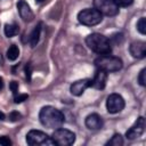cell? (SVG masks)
<instances>
[{
    "instance_id": "cb8c5ba5",
    "label": "cell",
    "mask_w": 146,
    "mask_h": 146,
    "mask_svg": "<svg viewBox=\"0 0 146 146\" xmlns=\"http://www.w3.org/2000/svg\"><path fill=\"white\" fill-rule=\"evenodd\" d=\"M111 40H112L115 44L121 43V42L123 41V34H122V33H115V34H113V35H112Z\"/></svg>"
},
{
    "instance_id": "4fadbf2b",
    "label": "cell",
    "mask_w": 146,
    "mask_h": 146,
    "mask_svg": "<svg viewBox=\"0 0 146 146\" xmlns=\"http://www.w3.org/2000/svg\"><path fill=\"white\" fill-rule=\"evenodd\" d=\"M106 81H107V72L103 70H97L94 79H91V87L98 90H103L106 86Z\"/></svg>"
},
{
    "instance_id": "30bf717a",
    "label": "cell",
    "mask_w": 146,
    "mask_h": 146,
    "mask_svg": "<svg viewBox=\"0 0 146 146\" xmlns=\"http://www.w3.org/2000/svg\"><path fill=\"white\" fill-rule=\"evenodd\" d=\"M89 87H91V79H82L73 82L70 87V91L73 96H81Z\"/></svg>"
},
{
    "instance_id": "5bb4252c",
    "label": "cell",
    "mask_w": 146,
    "mask_h": 146,
    "mask_svg": "<svg viewBox=\"0 0 146 146\" xmlns=\"http://www.w3.org/2000/svg\"><path fill=\"white\" fill-rule=\"evenodd\" d=\"M86 127L90 130H99L103 127V119L97 113H91L86 117Z\"/></svg>"
},
{
    "instance_id": "9c48e42d",
    "label": "cell",
    "mask_w": 146,
    "mask_h": 146,
    "mask_svg": "<svg viewBox=\"0 0 146 146\" xmlns=\"http://www.w3.org/2000/svg\"><path fill=\"white\" fill-rule=\"evenodd\" d=\"M145 125H146L145 117H144V116H139V117L136 120V122L132 124V127L127 130V132H125L127 139L133 140V139L139 138V137L144 133V131H145Z\"/></svg>"
},
{
    "instance_id": "e0dca14e",
    "label": "cell",
    "mask_w": 146,
    "mask_h": 146,
    "mask_svg": "<svg viewBox=\"0 0 146 146\" xmlns=\"http://www.w3.org/2000/svg\"><path fill=\"white\" fill-rule=\"evenodd\" d=\"M19 56V49L16 44H11L8 49H7V58L9 60H16Z\"/></svg>"
},
{
    "instance_id": "4dcf8cb0",
    "label": "cell",
    "mask_w": 146,
    "mask_h": 146,
    "mask_svg": "<svg viewBox=\"0 0 146 146\" xmlns=\"http://www.w3.org/2000/svg\"><path fill=\"white\" fill-rule=\"evenodd\" d=\"M44 0H35V2H38V3H41V2H43Z\"/></svg>"
},
{
    "instance_id": "7402d4cb",
    "label": "cell",
    "mask_w": 146,
    "mask_h": 146,
    "mask_svg": "<svg viewBox=\"0 0 146 146\" xmlns=\"http://www.w3.org/2000/svg\"><path fill=\"white\" fill-rule=\"evenodd\" d=\"M8 117H9V121H11V122H16V121H18V120L22 119V114L18 113V112H16V111H13V112L9 113Z\"/></svg>"
},
{
    "instance_id": "3957f363",
    "label": "cell",
    "mask_w": 146,
    "mask_h": 146,
    "mask_svg": "<svg viewBox=\"0 0 146 146\" xmlns=\"http://www.w3.org/2000/svg\"><path fill=\"white\" fill-rule=\"evenodd\" d=\"M94 64L98 70H103L107 73L117 72L123 66V62L121 58L111 56V55H102V56L97 57L95 59Z\"/></svg>"
},
{
    "instance_id": "4316f807",
    "label": "cell",
    "mask_w": 146,
    "mask_h": 146,
    "mask_svg": "<svg viewBox=\"0 0 146 146\" xmlns=\"http://www.w3.org/2000/svg\"><path fill=\"white\" fill-rule=\"evenodd\" d=\"M24 72H25V76H26L27 81L30 82V81H31V75H32V66H31V64H27V65L25 66Z\"/></svg>"
},
{
    "instance_id": "2e32d148",
    "label": "cell",
    "mask_w": 146,
    "mask_h": 146,
    "mask_svg": "<svg viewBox=\"0 0 146 146\" xmlns=\"http://www.w3.org/2000/svg\"><path fill=\"white\" fill-rule=\"evenodd\" d=\"M18 31H19V27L17 24L15 23H11V24H6L5 25V29H3V32H5V35L7 38H13L15 35L18 34Z\"/></svg>"
},
{
    "instance_id": "44dd1931",
    "label": "cell",
    "mask_w": 146,
    "mask_h": 146,
    "mask_svg": "<svg viewBox=\"0 0 146 146\" xmlns=\"http://www.w3.org/2000/svg\"><path fill=\"white\" fill-rule=\"evenodd\" d=\"M138 82L141 87L146 86V68H143L138 75Z\"/></svg>"
},
{
    "instance_id": "5b68a950",
    "label": "cell",
    "mask_w": 146,
    "mask_h": 146,
    "mask_svg": "<svg viewBox=\"0 0 146 146\" xmlns=\"http://www.w3.org/2000/svg\"><path fill=\"white\" fill-rule=\"evenodd\" d=\"M78 21L86 26H95L103 21V15L95 8H86L79 11Z\"/></svg>"
},
{
    "instance_id": "ffe728a7",
    "label": "cell",
    "mask_w": 146,
    "mask_h": 146,
    "mask_svg": "<svg viewBox=\"0 0 146 146\" xmlns=\"http://www.w3.org/2000/svg\"><path fill=\"white\" fill-rule=\"evenodd\" d=\"M29 98V95L27 94H18V95H15L14 96V103L15 104H21L25 100H27Z\"/></svg>"
},
{
    "instance_id": "603a6c76",
    "label": "cell",
    "mask_w": 146,
    "mask_h": 146,
    "mask_svg": "<svg viewBox=\"0 0 146 146\" xmlns=\"http://www.w3.org/2000/svg\"><path fill=\"white\" fill-rule=\"evenodd\" d=\"M117 7H129L132 5L133 0H113Z\"/></svg>"
},
{
    "instance_id": "ac0fdd59",
    "label": "cell",
    "mask_w": 146,
    "mask_h": 146,
    "mask_svg": "<svg viewBox=\"0 0 146 146\" xmlns=\"http://www.w3.org/2000/svg\"><path fill=\"white\" fill-rule=\"evenodd\" d=\"M123 145V137L120 133H114L113 137L106 143V146H121Z\"/></svg>"
},
{
    "instance_id": "8992f818",
    "label": "cell",
    "mask_w": 146,
    "mask_h": 146,
    "mask_svg": "<svg viewBox=\"0 0 146 146\" xmlns=\"http://www.w3.org/2000/svg\"><path fill=\"white\" fill-rule=\"evenodd\" d=\"M51 138L58 146H70L73 145L75 141V133L71 130L59 127L52 132Z\"/></svg>"
},
{
    "instance_id": "f546056e",
    "label": "cell",
    "mask_w": 146,
    "mask_h": 146,
    "mask_svg": "<svg viewBox=\"0 0 146 146\" xmlns=\"http://www.w3.org/2000/svg\"><path fill=\"white\" fill-rule=\"evenodd\" d=\"M2 63H3V58H2V55L0 52V64H2Z\"/></svg>"
},
{
    "instance_id": "d6986e66",
    "label": "cell",
    "mask_w": 146,
    "mask_h": 146,
    "mask_svg": "<svg viewBox=\"0 0 146 146\" xmlns=\"http://www.w3.org/2000/svg\"><path fill=\"white\" fill-rule=\"evenodd\" d=\"M137 30L140 34H146V18L141 17L138 22H137Z\"/></svg>"
},
{
    "instance_id": "6da1fadb",
    "label": "cell",
    "mask_w": 146,
    "mask_h": 146,
    "mask_svg": "<svg viewBox=\"0 0 146 146\" xmlns=\"http://www.w3.org/2000/svg\"><path fill=\"white\" fill-rule=\"evenodd\" d=\"M39 120L42 125L50 129H57L64 123L65 116L59 110L54 106H43L40 110Z\"/></svg>"
},
{
    "instance_id": "7a4b0ae2",
    "label": "cell",
    "mask_w": 146,
    "mask_h": 146,
    "mask_svg": "<svg viewBox=\"0 0 146 146\" xmlns=\"http://www.w3.org/2000/svg\"><path fill=\"white\" fill-rule=\"evenodd\" d=\"M86 43L89 49L99 55H110L112 52V46L110 39L100 33H91L86 38Z\"/></svg>"
},
{
    "instance_id": "277c9868",
    "label": "cell",
    "mask_w": 146,
    "mask_h": 146,
    "mask_svg": "<svg viewBox=\"0 0 146 146\" xmlns=\"http://www.w3.org/2000/svg\"><path fill=\"white\" fill-rule=\"evenodd\" d=\"M26 143L30 146H55V141L41 130H30L26 133Z\"/></svg>"
},
{
    "instance_id": "484cf974",
    "label": "cell",
    "mask_w": 146,
    "mask_h": 146,
    "mask_svg": "<svg viewBox=\"0 0 146 146\" xmlns=\"http://www.w3.org/2000/svg\"><path fill=\"white\" fill-rule=\"evenodd\" d=\"M0 145L1 146H10L11 145V140L7 136H0Z\"/></svg>"
},
{
    "instance_id": "d4e9b609",
    "label": "cell",
    "mask_w": 146,
    "mask_h": 146,
    "mask_svg": "<svg viewBox=\"0 0 146 146\" xmlns=\"http://www.w3.org/2000/svg\"><path fill=\"white\" fill-rule=\"evenodd\" d=\"M9 88H10L11 92L14 94V96L17 95V92H18V82H16V81H10V82H9Z\"/></svg>"
},
{
    "instance_id": "52a82bcc",
    "label": "cell",
    "mask_w": 146,
    "mask_h": 146,
    "mask_svg": "<svg viewBox=\"0 0 146 146\" xmlns=\"http://www.w3.org/2000/svg\"><path fill=\"white\" fill-rule=\"evenodd\" d=\"M94 8L104 16H116L120 11L119 7L113 0H94Z\"/></svg>"
},
{
    "instance_id": "ba28073f",
    "label": "cell",
    "mask_w": 146,
    "mask_h": 146,
    "mask_svg": "<svg viewBox=\"0 0 146 146\" xmlns=\"http://www.w3.org/2000/svg\"><path fill=\"white\" fill-rule=\"evenodd\" d=\"M125 106L124 99L119 94H111L106 99V108L111 114H115L121 112Z\"/></svg>"
},
{
    "instance_id": "83f0119b",
    "label": "cell",
    "mask_w": 146,
    "mask_h": 146,
    "mask_svg": "<svg viewBox=\"0 0 146 146\" xmlns=\"http://www.w3.org/2000/svg\"><path fill=\"white\" fill-rule=\"evenodd\" d=\"M5 119H6V115L3 114V112L0 111V121H2V120H5Z\"/></svg>"
},
{
    "instance_id": "f1b7e54d",
    "label": "cell",
    "mask_w": 146,
    "mask_h": 146,
    "mask_svg": "<svg viewBox=\"0 0 146 146\" xmlns=\"http://www.w3.org/2000/svg\"><path fill=\"white\" fill-rule=\"evenodd\" d=\"M3 88V80H2V78L0 76V90Z\"/></svg>"
},
{
    "instance_id": "7c38bea8",
    "label": "cell",
    "mask_w": 146,
    "mask_h": 146,
    "mask_svg": "<svg viewBox=\"0 0 146 146\" xmlns=\"http://www.w3.org/2000/svg\"><path fill=\"white\" fill-rule=\"evenodd\" d=\"M129 52L133 58H144L146 56V43L144 41H133L129 47Z\"/></svg>"
},
{
    "instance_id": "8fae6325",
    "label": "cell",
    "mask_w": 146,
    "mask_h": 146,
    "mask_svg": "<svg viewBox=\"0 0 146 146\" xmlns=\"http://www.w3.org/2000/svg\"><path fill=\"white\" fill-rule=\"evenodd\" d=\"M17 10H18V14H19L21 18L24 22H31V21H33L34 14H33V11L31 10L30 6L27 5V2L25 0H19L17 2Z\"/></svg>"
},
{
    "instance_id": "9a60e30c",
    "label": "cell",
    "mask_w": 146,
    "mask_h": 146,
    "mask_svg": "<svg viewBox=\"0 0 146 146\" xmlns=\"http://www.w3.org/2000/svg\"><path fill=\"white\" fill-rule=\"evenodd\" d=\"M41 29H42V23L40 22V23H38L36 26H34L33 31L31 32V34H30V36H29V43H30V46H31L32 48L35 47V46L38 44L39 40H40Z\"/></svg>"
}]
</instances>
